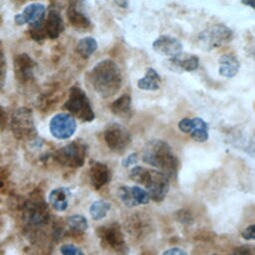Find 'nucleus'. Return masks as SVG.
<instances>
[{"label": "nucleus", "mask_w": 255, "mask_h": 255, "mask_svg": "<svg viewBox=\"0 0 255 255\" xmlns=\"http://www.w3.org/2000/svg\"><path fill=\"white\" fill-rule=\"evenodd\" d=\"M136 161H137V154L136 153H130L126 158L123 159L122 165L124 167H129V166L133 165L134 163H136Z\"/></svg>", "instance_id": "f704fd0d"}, {"label": "nucleus", "mask_w": 255, "mask_h": 255, "mask_svg": "<svg viewBox=\"0 0 255 255\" xmlns=\"http://www.w3.org/2000/svg\"><path fill=\"white\" fill-rule=\"evenodd\" d=\"M98 48L97 41L93 37H85L77 44V52L83 58H89Z\"/></svg>", "instance_id": "bb28decb"}, {"label": "nucleus", "mask_w": 255, "mask_h": 255, "mask_svg": "<svg viewBox=\"0 0 255 255\" xmlns=\"http://www.w3.org/2000/svg\"><path fill=\"white\" fill-rule=\"evenodd\" d=\"M71 114L84 122H92L95 119V113L86 93L79 87H72L69 92L68 100L64 105Z\"/></svg>", "instance_id": "39448f33"}, {"label": "nucleus", "mask_w": 255, "mask_h": 255, "mask_svg": "<svg viewBox=\"0 0 255 255\" xmlns=\"http://www.w3.org/2000/svg\"><path fill=\"white\" fill-rule=\"evenodd\" d=\"M90 81L94 90L103 98L115 96L123 84L120 67L110 59L99 62L90 73Z\"/></svg>", "instance_id": "f03ea898"}, {"label": "nucleus", "mask_w": 255, "mask_h": 255, "mask_svg": "<svg viewBox=\"0 0 255 255\" xmlns=\"http://www.w3.org/2000/svg\"><path fill=\"white\" fill-rule=\"evenodd\" d=\"M131 189V193L133 196L134 201L136 202L137 205L139 204H147L150 200V197L147 193V191L137 185H133L130 187Z\"/></svg>", "instance_id": "c756f323"}, {"label": "nucleus", "mask_w": 255, "mask_h": 255, "mask_svg": "<svg viewBox=\"0 0 255 255\" xmlns=\"http://www.w3.org/2000/svg\"><path fill=\"white\" fill-rule=\"evenodd\" d=\"M141 158L143 162L159 169L169 179L176 177L179 169V160L166 141L161 139L147 141L142 149Z\"/></svg>", "instance_id": "f257e3e1"}, {"label": "nucleus", "mask_w": 255, "mask_h": 255, "mask_svg": "<svg viewBox=\"0 0 255 255\" xmlns=\"http://www.w3.org/2000/svg\"><path fill=\"white\" fill-rule=\"evenodd\" d=\"M87 152V144L82 140H75L57 149L54 158L61 165L77 168L85 163Z\"/></svg>", "instance_id": "423d86ee"}, {"label": "nucleus", "mask_w": 255, "mask_h": 255, "mask_svg": "<svg viewBox=\"0 0 255 255\" xmlns=\"http://www.w3.org/2000/svg\"><path fill=\"white\" fill-rule=\"evenodd\" d=\"M49 128L54 137L58 139H67L75 133L77 123L70 114L60 113L52 118Z\"/></svg>", "instance_id": "1a4fd4ad"}, {"label": "nucleus", "mask_w": 255, "mask_h": 255, "mask_svg": "<svg viewBox=\"0 0 255 255\" xmlns=\"http://www.w3.org/2000/svg\"><path fill=\"white\" fill-rule=\"evenodd\" d=\"M178 128L195 141L203 142L208 139V126L201 118H184L178 123Z\"/></svg>", "instance_id": "f8f14e48"}, {"label": "nucleus", "mask_w": 255, "mask_h": 255, "mask_svg": "<svg viewBox=\"0 0 255 255\" xmlns=\"http://www.w3.org/2000/svg\"><path fill=\"white\" fill-rule=\"evenodd\" d=\"M25 220L31 226H42L49 221V211L41 202H31L26 207Z\"/></svg>", "instance_id": "f3484780"}, {"label": "nucleus", "mask_w": 255, "mask_h": 255, "mask_svg": "<svg viewBox=\"0 0 255 255\" xmlns=\"http://www.w3.org/2000/svg\"><path fill=\"white\" fill-rule=\"evenodd\" d=\"M174 217L178 222H180L182 224H185V225L192 224V222H193L192 214L190 213L189 210H187L185 208H181V209L177 210L174 214Z\"/></svg>", "instance_id": "7c9ffc66"}, {"label": "nucleus", "mask_w": 255, "mask_h": 255, "mask_svg": "<svg viewBox=\"0 0 255 255\" xmlns=\"http://www.w3.org/2000/svg\"><path fill=\"white\" fill-rule=\"evenodd\" d=\"M248 50H249V54H250V56H251L252 58H254V59H255V42H254V43H252V44L250 45V47L248 48Z\"/></svg>", "instance_id": "ea45409f"}, {"label": "nucleus", "mask_w": 255, "mask_h": 255, "mask_svg": "<svg viewBox=\"0 0 255 255\" xmlns=\"http://www.w3.org/2000/svg\"><path fill=\"white\" fill-rule=\"evenodd\" d=\"M46 15V7L42 3H32L24 8V10L15 15L14 21L18 25L30 24L31 27H39L44 24Z\"/></svg>", "instance_id": "9b49d317"}, {"label": "nucleus", "mask_w": 255, "mask_h": 255, "mask_svg": "<svg viewBox=\"0 0 255 255\" xmlns=\"http://www.w3.org/2000/svg\"><path fill=\"white\" fill-rule=\"evenodd\" d=\"M168 63L174 70L191 72L198 68L199 59L196 55L181 52L173 58H170L168 60Z\"/></svg>", "instance_id": "6ab92c4d"}, {"label": "nucleus", "mask_w": 255, "mask_h": 255, "mask_svg": "<svg viewBox=\"0 0 255 255\" xmlns=\"http://www.w3.org/2000/svg\"><path fill=\"white\" fill-rule=\"evenodd\" d=\"M150 174H151V169H147L143 166L135 165V166L131 167L128 177L132 181H134L140 185H143L145 187V185L148 183V181L150 179Z\"/></svg>", "instance_id": "a878e982"}, {"label": "nucleus", "mask_w": 255, "mask_h": 255, "mask_svg": "<svg viewBox=\"0 0 255 255\" xmlns=\"http://www.w3.org/2000/svg\"><path fill=\"white\" fill-rule=\"evenodd\" d=\"M160 82L161 79L158 73L152 68H147L145 75L137 81V87L144 91H155L159 89Z\"/></svg>", "instance_id": "5701e85b"}, {"label": "nucleus", "mask_w": 255, "mask_h": 255, "mask_svg": "<svg viewBox=\"0 0 255 255\" xmlns=\"http://www.w3.org/2000/svg\"><path fill=\"white\" fill-rule=\"evenodd\" d=\"M6 78V59L3 51L0 49V90L3 88Z\"/></svg>", "instance_id": "473e14b6"}, {"label": "nucleus", "mask_w": 255, "mask_h": 255, "mask_svg": "<svg viewBox=\"0 0 255 255\" xmlns=\"http://www.w3.org/2000/svg\"><path fill=\"white\" fill-rule=\"evenodd\" d=\"M72 193L70 188L66 186H61L54 188L48 196V200L50 205L57 211L63 212L68 209L70 199H71Z\"/></svg>", "instance_id": "a211bd4d"}, {"label": "nucleus", "mask_w": 255, "mask_h": 255, "mask_svg": "<svg viewBox=\"0 0 255 255\" xmlns=\"http://www.w3.org/2000/svg\"><path fill=\"white\" fill-rule=\"evenodd\" d=\"M36 63L27 54H20L14 58L15 77L19 82L26 83L33 78Z\"/></svg>", "instance_id": "4468645a"}, {"label": "nucleus", "mask_w": 255, "mask_h": 255, "mask_svg": "<svg viewBox=\"0 0 255 255\" xmlns=\"http://www.w3.org/2000/svg\"><path fill=\"white\" fill-rule=\"evenodd\" d=\"M169 189V178L159 170L151 169L150 179L145 185V190L147 191L150 199L155 202L162 201Z\"/></svg>", "instance_id": "9d476101"}, {"label": "nucleus", "mask_w": 255, "mask_h": 255, "mask_svg": "<svg viewBox=\"0 0 255 255\" xmlns=\"http://www.w3.org/2000/svg\"><path fill=\"white\" fill-rule=\"evenodd\" d=\"M112 179V172L109 166L103 162L93 160L90 167V180L94 188L101 189Z\"/></svg>", "instance_id": "dca6fc26"}, {"label": "nucleus", "mask_w": 255, "mask_h": 255, "mask_svg": "<svg viewBox=\"0 0 255 255\" xmlns=\"http://www.w3.org/2000/svg\"><path fill=\"white\" fill-rule=\"evenodd\" d=\"M213 255H217V254H213ZM228 255H249V251L245 247L242 246L240 248H237L234 252H232Z\"/></svg>", "instance_id": "4c0bfd02"}, {"label": "nucleus", "mask_w": 255, "mask_h": 255, "mask_svg": "<svg viewBox=\"0 0 255 255\" xmlns=\"http://www.w3.org/2000/svg\"><path fill=\"white\" fill-rule=\"evenodd\" d=\"M126 228L130 235L136 238H141L151 230V223L145 214L136 212L130 214L128 218Z\"/></svg>", "instance_id": "2eb2a0df"}, {"label": "nucleus", "mask_w": 255, "mask_h": 255, "mask_svg": "<svg viewBox=\"0 0 255 255\" xmlns=\"http://www.w3.org/2000/svg\"><path fill=\"white\" fill-rule=\"evenodd\" d=\"M152 48L156 53L162 56L173 58L182 52L183 46L177 38L169 35H162L153 41Z\"/></svg>", "instance_id": "ddd939ff"}, {"label": "nucleus", "mask_w": 255, "mask_h": 255, "mask_svg": "<svg viewBox=\"0 0 255 255\" xmlns=\"http://www.w3.org/2000/svg\"><path fill=\"white\" fill-rule=\"evenodd\" d=\"M97 234L102 244L117 255L128 254V247L125 240L122 227L118 222L102 225L97 229Z\"/></svg>", "instance_id": "7ed1b4c3"}, {"label": "nucleus", "mask_w": 255, "mask_h": 255, "mask_svg": "<svg viewBox=\"0 0 255 255\" xmlns=\"http://www.w3.org/2000/svg\"><path fill=\"white\" fill-rule=\"evenodd\" d=\"M70 23L78 29H88L91 26L90 19L80 10L77 9L75 4H71L67 12Z\"/></svg>", "instance_id": "b1692460"}, {"label": "nucleus", "mask_w": 255, "mask_h": 255, "mask_svg": "<svg viewBox=\"0 0 255 255\" xmlns=\"http://www.w3.org/2000/svg\"><path fill=\"white\" fill-rule=\"evenodd\" d=\"M141 255H151L148 251H145V252H143V253H141Z\"/></svg>", "instance_id": "a19ab883"}, {"label": "nucleus", "mask_w": 255, "mask_h": 255, "mask_svg": "<svg viewBox=\"0 0 255 255\" xmlns=\"http://www.w3.org/2000/svg\"><path fill=\"white\" fill-rule=\"evenodd\" d=\"M233 39V32L223 24L212 25L198 35V43L201 49L210 51L228 44Z\"/></svg>", "instance_id": "20e7f679"}, {"label": "nucleus", "mask_w": 255, "mask_h": 255, "mask_svg": "<svg viewBox=\"0 0 255 255\" xmlns=\"http://www.w3.org/2000/svg\"><path fill=\"white\" fill-rule=\"evenodd\" d=\"M46 36L50 39H56L64 31V22L60 12L57 9H50L44 24Z\"/></svg>", "instance_id": "aec40b11"}, {"label": "nucleus", "mask_w": 255, "mask_h": 255, "mask_svg": "<svg viewBox=\"0 0 255 255\" xmlns=\"http://www.w3.org/2000/svg\"><path fill=\"white\" fill-rule=\"evenodd\" d=\"M240 68V63L238 58L233 54L222 55L219 59V74L224 78L234 77Z\"/></svg>", "instance_id": "412c9836"}, {"label": "nucleus", "mask_w": 255, "mask_h": 255, "mask_svg": "<svg viewBox=\"0 0 255 255\" xmlns=\"http://www.w3.org/2000/svg\"><path fill=\"white\" fill-rule=\"evenodd\" d=\"M6 123H7V115L4 111V109L2 107H0V127L1 128L5 127Z\"/></svg>", "instance_id": "e433bc0d"}, {"label": "nucleus", "mask_w": 255, "mask_h": 255, "mask_svg": "<svg viewBox=\"0 0 255 255\" xmlns=\"http://www.w3.org/2000/svg\"><path fill=\"white\" fill-rule=\"evenodd\" d=\"M118 196L121 199V201L128 207H133L137 205L133 199L131 189L129 186H121L118 189Z\"/></svg>", "instance_id": "c85d7f7f"}, {"label": "nucleus", "mask_w": 255, "mask_h": 255, "mask_svg": "<svg viewBox=\"0 0 255 255\" xmlns=\"http://www.w3.org/2000/svg\"><path fill=\"white\" fill-rule=\"evenodd\" d=\"M62 255H85V253L77 246L73 244H64L60 247Z\"/></svg>", "instance_id": "2f4dec72"}, {"label": "nucleus", "mask_w": 255, "mask_h": 255, "mask_svg": "<svg viewBox=\"0 0 255 255\" xmlns=\"http://www.w3.org/2000/svg\"><path fill=\"white\" fill-rule=\"evenodd\" d=\"M11 129L15 137L33 139L37 134L32 112L27 108L16 110L11 119Z\"/></svg>", "instance_id": "0eeeda50"}, {"label": "nucleus", "mask_w": 255, "mask_h": 255, "mask_svg": "<svg viewBox=\"0 0 255 255\" xmlns=\"http://www.w3.org/2000/svg\"><path fill=\"white\" fill-rule=\"evenodd\" d=\"M111 110L114 115L121 119L128 120L131 117V99L129 95L124 94L115 100L111 106Z\"/></svg>", "instance_id": "4be33fe9"}, {"label": "nucleus", "mask_w": 255, "mask_h": 255, "mask_svg": "<svg viewBox=\"0 0 255 255\" xmlns=\"http://www.w3.org/2000/svg\"><path fill=\"white\" fill-rule=\"evenodd\" d=\"M104 138L109 148L115 152L124 151L131 142L129 131L119 123H111L106 127Z\"/></svg>", "instance_id": "6e6552de"}, {"label": "nucleus", "mask_w": 255, "mask_h": 255, "mask_svg": "<svg viewBox=\"0 0 255 255\" xmlns=\"http://www.w3.org/2000/svg\"><path fill=\"white\" fill-rule=\"evenodd\" d=\"M241 236L245 240H255V224L247 226L241 232Z\"/></svg>", "instance_id": "72a5a7b5"}, {"label": "nucleus", "mask_w": 255, "mask_h": 255, "mask_svg": "<svg viewBox=\"0 0 255 255\" xmlns=\"http://www.w3.org/2000/svg\"><path fill=\"white\" fill-rule=\"evenodd\" d=\"M241 3L253 8L255 10V0H241Z\"/></svg>", "instance_id": "58836bf2"}, {"label": "nucleus", "mask_w": 255, "mask_h": 255, "mask_svg": "<svg viewBox=\"0 0 255 255\" xmlns=\"http://www.w3.org/2000/svg\"><path fill=\"white\" fill-rule=\"evenodd\" d=\"M110 209H111V203L106 200L100 199V200L94 201L91 204L89 211L92 218L96 221H99L107 216Z\"/></svg>", "instance_id": "393cba45"}, {"label": "nucleus", "mask_w": 255, "mask_h": 255, "mask_svg": "<svg viewBox=\"0 0 255 255\" xmlns=\"http://www.w3.org/2000/svg\"><path fill=\"white\" fill-rule=\"evenodd\" d=\"M67 223L71 230L75 233H83L85 232L88 227V220L84 215L81 214H74L67 218Z\"/></svg>", "instance_id": "cd10ccee"}, {"label": "nucleus", "mask_w": 255, "mask_h": 255, "mask_svg": "<svg viewBox=\"0 0 255 255\" xmlns=\"http://www.w3.org/2000/svg\"><path fill=\"white\" fill-rule=\"evenodd\" d=\"M161 255H188L183 249L178 247H172L165 250Z\"/></svg>", "instance_id": "c9c22d12"}]
</instances>
